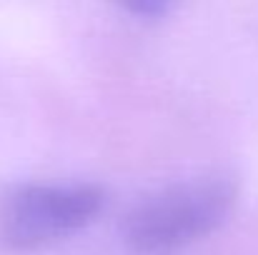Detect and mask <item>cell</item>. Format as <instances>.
<instances>
[{"instance_id": "obj_1", "label": "cell", "mask_w": 258, "mask_h": 255, "mask_svg": "<svg viewBox=\"0 0 258 255\" xmlns=\"http://www.w3.org/2000/svg\"><path fill=\"white\" fill-rule=\"evenodd\" d=\"M236 195V183L223 175L171 185L125 215L123 238L143 255L180 250L213 233L233 210Z\"/></svg>"}, {"instance_id": "obj_2", "label": "cell", "mask_w": 258, "mask_h": 255, "mask_svg": "<svg viewBox=\"0 0 258 255\" xmlns=\"http://www.w3.org/2000/svg\"><path fill=\"white\" fill-rule=\"evenodd\" d=\"M105 205L93 183H30L0 203V240L10 250H40L88 228Z\"/></svg>"}, {"instance_id": "obj_3", "label": "cell", "mask_w": 258, "mask_h": 255, "mask_svg": "<svg viewBox=\"0 0 258 255\" xmlns=\"http://www.w3.org/2000/svg\"><path fill=\"white\" fill-rule=\"evenodd\" d=\"M133 15H163L175 0H113Z\"/></svg>"}]
</instances>
